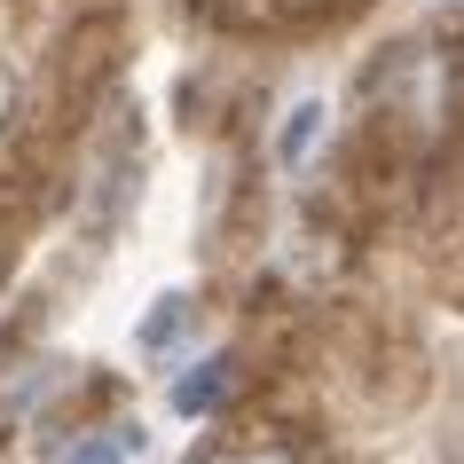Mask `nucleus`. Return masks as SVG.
Masks as SVG:
<instances>
[{"label":"nucleus","mask_w":464,"mask_h":464,"mask_svg":"<svg viewBox=\"0 0 464 464\" xmlns=\"http://www.w3.org/2000/svg\"><path fill=\"white\" fill-rule=\"evenodd\" d=\"M228 464H292L284 449H245V457H228Z\"/></svg>","instance_id":"obj_5"},{"label":"nucleus","mask_w":464,"mask_h":464,"mask_svg":"<svg viewBox=\"0 0 464 464\" xmlns=\"http://www.w3.org/2000/svg\"><path fill=\"white\" fill-rule=\"evenodd\" d=\"M323 119H331L323 102H292V119L276 126V158H284V166H307L315 142H323Z\"/></svg>","instance_id":"obj_2"},{"label":"nucleus","mask_w":464,"mask_h":464,"mask_svg":"<svg viewBox=\"0 0 464 464\" xmlns=\"http://www.w3.org/2000/svg\"><path fill=\"white\" fill-rule=\"evenodd\" d=\"M126 457V440H111V449H102V440H95V449H79V464H119Z\"/></svg>","instance_id":"obj_4"},{"label":"nucleus","mask_w":464,"mask_h":464,"mask_svg":"<svg viewBox=\"0 0 464 464\" xmlns=\"http://www.w3.org/2000/svg\"><path fill=\"white\" fill-rule=\"evenodd\" d=\"M228 386H237V378H228V362H197L189 378L173 386V410H181V417H213L220 401H228Z\"/></svg>","instance_id":"obj_1"},{"label":"nucleus","mask_w":464,"mask_h":464,"mask_svg":"<svg viewBox=\"0 0 464 464\" xmlns=\"http://www.w3.org/2000/svg\"><path fill=\"white\" fill-rule=\"evenodd\" d=\"M181 331H189V299H181V292H166L158 307H150V323L134 331V346H142V354H166V346L181 339Z\"/></svg>","instance_id":"obj_3"}]
</instances>
